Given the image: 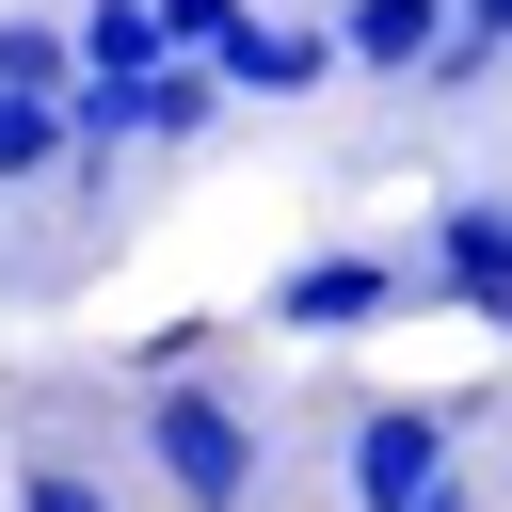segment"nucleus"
<instances>
[{
    "instance_id": "obj_1",
    "label": "nucleus",
    "mask_w": 512,
    "mask_h": 512,
    "mask_svg": "<svg viewBox=\"0 0 512 512\" xmlns=\"http://www.w3.org/2000/svg\"><path fill=\"white\" fill-rule=\"evenodd\" d=\"M144 464H160V496H176V512H256L272 432H256V400H240V384L160 368V384H144Z\"/></svg>"
},
{
    "instance_id": "obj_2",
    "label": "nucleus",
    "mask_w": 512,
    "mask_h": 512,
    "mask_svg": "<svg viewBox=\"0 0 512 512\" xmlns=\"http://www.w3.org/2000/svg\"><path fill=\"white\" fill-rule=\"evenodd\" d=\"M464 416H480V384H432V400H352V432H336V496H352V512H416V496L448 480Z\"/></svg>"
},
{
    "instance_id": "obj_3",
    "label": "nucleus",
    "mask_w": 512,
    "mask_h": 512,
    "mask_svg": "<svg viewBox=\"0 0 512 512\" xmlns=\"http://www.w3.org/2000/svg\"><path fill=\"white\" fill-rule=\"evenodd\" d=\"M400 304H432V272H416V256H368V240H336V256H304V272L256 288L272 336H368V320H400Z\"/></svg>"
},
{
    "instance_id": "obj_4",
    "label": "nucleus",
    "mask_w": 512,
    "mask_h": 512,
    "mask_svg": "<svg viewBox=\"0 0 512 512\" xmlns=\"http://www.w3.org/2000/svg\"><path fill=\"white\" fill-rule=\"evenodd\" d=\"M416 272H432V304H464V320H496V336H512V208H496V192H464V208H432V240H416Z\"/></svg>"
},
{
    "instance_id": "obj_5",
    "label": "nucleus",
    "mask_w": 512,
    "mask_h": 512,
    "mask_svg": "<svg viewBox=\"0 0 512 512\" xmlns=\"http://www.w3.org/2000/svg\"><path fill=\"white\" fill-rule=\"evenodd\" d=\"M208 80H224V96H320V80H336V32H304V16H256V0H240V16L208 32Z\"/></svg>"
},
{
    "instance_id": "obj_6",
    "label": "nucleus",
    "mask_w": 512,
    "mask_h": 512,
    "mask_svg": "<svg viewBox=\"0 0 512 512\" xmlns=\"http://www.w3.org/2000/svg\"><path fill=\"white\" fill-rule=\"evenodd\" d=\"M320 32H336V64H352V80H432V48H448V0H336Z\"/></svg>"
},
{
    "instance_id": "obj_7",
    "label": "nucleus",
    "mask_w": 512,
    "mask_h": 512,
    "mask_svg": "<svg viewBox=\"0 0 512 512\" xmlns=\"http://www.w3.org/2000/svg\"><path fill=\"white\" fill-rule=\"evenodd\" d=\"M208 112H224V80L176 48V64H144L128 80V144H208Z\"/></svg>"
},
{
    "instance_id": "obj_8",
    "label": "nucleus",
    "mask_w": 512,
    "mask_h": 512,
    "mask_svg": "<svg viewBox=\"0 0 512 512\" xmlns=\"http://www.w3.org/2000/svg\"><path fill=\"white\" fill-rule=\"evenodd\" d=\"M64 32H80V64H96V80H144V64H176V32H160V0H80Z\"/></svg>"
},
{
    "instance_id": "obj_9",
    "label": "nucleus",
    "mask_w": 512,
    "mask_h": 512,
    "mask_svg": "<svg viewBox=\"0 0 512 512\" xmlns=\"http://www.w3.org/2000/svg\"><path fill=\"white\" fill-rule=\"evenodd\" d=\"M80 80V32L64 16H0V96H64Z\"/></svg>"
},
{
    "instance_id": "obj_10",
    "label": "nucleus",
    "mask_w": 512,
    "mask_h": 512,
    "mask_svg": "<svg viewBox=\"0 0 512 512\" xmlns=\"http://www.w3.org/2000/svg\"><path fill=\"white\" fill-rule=\"evenodd\" d=\"M64 176V96H0V192H48Z\"/></svg>"
},
{
    "instance_id": "obj_11",
    "label": "nucleus",
    "mask_w": 512,
    "mask_h": 512,
    "mask_svg": "<svg viewBox=\"0 0 512 512\" xmlns=\"http://www.w3.org/2000/svg\"><path fill=\"white\" fill-rule=\"evenodd\" d=\"M0 512H128L96 464H64V448H16V480H0Z\"/></svg>"
},
{
    "instance_id": "obj_12",
    "label": "nucleus",
    "mask_w": 512,
    "mask_h": 512,
    "mask_svg": "<svg viewBox=\"0 0 512 512\" xmlns=\"http://www.w3.org/2000/svg\"><path fill=\"white\" fill-rule=\"evenodd\" d=\"M224 16H240V0H160V32H176L192 64H208V32H224Z\"/></svg>"
},
{
    "instance_id": "obj_13",
    "label": "nucleus",
    "mask_w": 512,
    "mask_h": 512,
    "mask_svg": "<svg viewBox=\"0 0 512 512\" xmlns=\"http://www.w3.org/2000/svg\"><path fill=\"white\" fill-rule=\"evenodd\" d=\"M416 512H480V496H464V480H432V496H416Z\"/></svg>"
}]
</instances>
